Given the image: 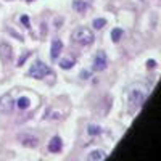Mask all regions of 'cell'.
I'll use <instances>...</instances> for the list:
<instances>
[{"mask_svg": "<svg viewBox=\"0 0 161 161\" xmlns=\"http://www.w3.org/2000/svg\"><path fill=\"white\" fill-rule=\"evenodd\" d=\"M71 39H73V42H76L79 45H90L95 40V36H93V32L89 28L80 26V28H76L71 32Z\"/></svg>", "mask_w": 161, "mask_h": 161, "instance_id": "obj_1", "label": "cell"}, {"mask_svg": "<svg viewBox=\"0 0 161 161\" xmlns=\"http://www.w3.org/2000/svg\"><path fill=\"white\" fill-rule=\"evenodd\" d=\"M147 98V89L143 86H136L132 87L129 90V95H127V100H129V105L130 106H136V108H139V106L145 102Z\"/></svg>", "mask_w": 161, "mask_h": 161, "instance_id": "obj_2", "label": "cell"}, {"mask_svg": "<svg viewBox=\"0 0 161 161\" xmlns=\"http://www.w3.org/2000/svg\"><path fill=\"white\" fill-rule=\"evenodd\" d=\"M28 74H29L31 77H34V79H44L47 74H52V69L48 68L45 63H42L40 60H37V61L32 63V66H31V69H29Z\"/></svg>", "mask_w": 161, "mask_h": 161, "instance_id": "obj_3", "label": "cell"}, {"mask_svg": "<svg viewBox=\"0 0 161 161\" xmlns=\"http://www.w3.org/2000/svg\"><path fill=\"white\" fill-rule=\"evenodd\" d=\"M13 108H15V100H13L11 93H3L0 97V113L8 114L13 111Z\"/></svg>", "mask_w": 161, "mask_h": 161, "instance_id": "obj_4", "label": "cell"}, {"mask_svg": "<svg viewBox=\"0 0 161 161\" xmlns=\"http://www.w3.org/2000/svg\"><path fill=\"white\" fill-rule=\"evenodd\" d=\"M106 64H108V60H106V53L105 52H97V55L93 57V71H105Z\"/></svg>", "mask_w": 161, "mask_h": 161, "instance_id": "obj_5", "label": "cell"}, {"mask_svg": "<svg viewBox=\"0 0 161 161\" xmlns=\"http://www.w3.org/2000/svg\"><path fill=\"white\" fill-rule=\"evenodd\" d=\"M0 58H2L3 63H10L11 58H13V50H11V45L7 44V42H2L0 44Z\"/></svg>", "mask_w": 161, "mask_h": 161, "instance_id": "obj_6", "label": "cell"}, {"mask_svg": "<svg viewBox=\"0 0 161 161\" xmlns=\"http://www.w3.org/2000/svg\"><path fill=\"white\" fill-rule=\"evenodd\" d=\"M61 48H63V42L60 39H55L52 42V48H50V58L52 60H57L58 58V55L61 53Z\"/></svg>", "mask_w": 161, "mask_h": 161, "instance_id": "obj_7", "label": "cell"}, {"mask_svg": "<svg viewBox=\"0 0 161 161\" xmlns=\"http://www.w3.org/2000/svg\"><path fill=\"white\" fill-rule=\"evenodd\" d=\"M61 147H63L61 139H60V137H53V139L48 142V152H52V153H58V152L61 150Z\"/></svg>", "mask_w": 161, "mask_h": 161, "instance_id": "obj_8", "label": "cell"}, {"mask_svg": "<svg viewBox=\"0 0 161 161\" xmlns=\"http://www.w3.org/2000/svg\"><path fill=\"white\" fill-rule=\"evenodd\" d=\"M87 159H89V161H102V159H105V152H102V150H93V152H90V153L87 155Z\"/></svg>", "mask_w": 161, "mask_h": 161, "instance_id": "obj_9", "label": "cell"}, {"mask_svg": "<svg viewBox=\"0 0 161 161\" xmlns=\"http://www.w3.org/2000/svg\"><path fill=\"white\" fill-rule=\"evenodd\" d=\"M19 140H21L23 145H26V147H37V142H39L36 137H29V136H21Z\"/></svg>", "mask_w": 161, "mask_h": 161, "instance_id": "obj_10", "label": "cell"}, {"mask_svg": "<svg viewBox=\"0 0 161 161\" xmlns=\"http://www.w3.org/2000/svg\"><path fill=\"white\" fill-rule=\"evenodd\" d=\"M87 3L84 2V0H74V2H73V8L77 11V13H84L86 10H87Z\"/></svg>", "mask_w": 161, "mask_h": 161, "instance_id": "obj_11", "label": "cell"}, {"mask_svg": "<svg viewBox=\"0 0 161 161\" xmlns=\"http://www.w3.org/2000/svg\"><path fill=\"white\" fill-rule=\"evenodd\" d=\"M74 63H76L74 58H69V57H68V58H63V60L60 61V68H61V69H71L73 66H74Z\"/></svg>", "mask_w": 161, "mask_h": 161, "instance_id": "obj_12", "label": "cell"}, {"mask_svg": "<svg viewBox=\"0 0 161 161\" xmlns=\"http://www.w3.org/2000/svg\"><path fill=\"white\" fill-rule=\"evenodd\" d=\"M29 105H31V100L28 97H19L18 102H16V106H18L19 110H28Z\"/></svg>", "mask_w": 161, "mask_h": 161, "instance_id": "obj_13", "label": "cell"}, {"mask_svg": "<svg viewBox=\"0 0 161 161\" xmlns=\"http://www.w3.org/2000/svg\"><path fill=\"white\" fill-rule=\"evenodd\" d=\"M121 37H123V29L114 28V29L111 31V39H113V42H119Z\"/></svg>", "mask_w": 161, "mask_h": 161, "instance_id": "obj_14", "label": "cell"}, {"mask_svg": "<svg viewBox=\"0 0 161 161\" xmlns=\"http://www.w3.org/2000/svg\"><path fill=\"white\" fill-rule=\"evenodd\" d=\"M92 24H93V28H95V29H102L103 26H106V19L105 18H95Z\"/></svg>", "mask_w": 161, "mask_h": 161, "instance_id": "obj_15", "label": "cell"}, {"mask_svg": "<svg viewBox=\"0 0 161 161\" xmlns=\"http://www.w3.org/2000/svg\"><path fill=\"white\" fill-rule=\"evenodd\" d=\"M102 130H100V127L98 126H95V124H90L89 127H87V134L89 136H98Z\"/></svg>", "mask_w": 161, "mask_h": 161, "instance_id": "obj_16", "label": "cell"}, {"mask_svg": "<svg viewBox=\"0 0 161 161\" xmlns=\"http://www.w3.org/2000/svg\"><path fill=\"white\" fill-rule=\"evenodd\" d=\"M21 21H23V24L26 26V28H29V19H28V16H21Z\"/></svg>", "mask_w": 161, "mask_h": 161, "instance_id": "obj_17", "label": "cell"}, {"mask_svg": "<svg viewBox=\"0 0 161 161\" xmlns=\"http://www.w3.org/2000/svg\"><path fill=\"white\" fill-rule=\"evenodd\" d=\"M155 64H156V63H155L153 60H150V61H147V66H148V68H155Z\"/></svg>", "mask_w": 161, "mask_h": 161, "instance_id": "obj_18", "label": "cell"}, {"mask_svg": "<svg viewBox=\"0 0 161 161\" xmlns=\"http://www.w3.org/2000/svg\"><path fill=\"white\" fill-rule=\"evenodd\" d=\"M80 76H82L84 79H87V76H89V73H87V71H82V74H80Z\"/></svg>", "mask_w": 161, "mask_h": 161, "instance_id": "obj_19", "label": "cell"}, {"mask_svg": "<svg viewBox=\"0 0 161 161\" xmlns=\"http://www.w3.org/2000/svg\"><path fill=\"white\" fill-rule=\"evenodd\" d=\"M28 2H34V0H28Z\"/></svg>", "mask_w": 161, "mask_h": 161, "instance_id": "obj_20", "label": "cell"}, {"mask_svg": "<svg viewBox=\"0 0 161 161\" xmlns=\"http://www.w3.org/2000/svg\"><path fill=\"white\" fill-rule=\"evenodd\" d=\"M142 2H145V0H142Z\"/></svg>", "mask_w": 161, "mask_h": 161, "instance_id": "obj_21", "label": "cell"}]
</instances>
